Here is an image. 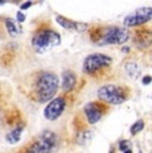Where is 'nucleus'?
<instances>
[{
    "label": "nucleus",
    "instance_id": "9d476101",
    "mask_svg": "<svg viewBox=\"0 0 152 153\" xmlns=\"http://www.w3.org/2000/svg\"><path fill=\"white\" fill-rule=\"evenodd\" d=\"M84 113H86L87 121L89 124H96V123L100 121L101 116H103V112L100 109V105H98L96 102H89L84 107Z\"/></svg>",
    "mask_w": 152,
    "mask_h": 153
},
{
    "label": "nucleus",
    "instance_id": "ddd939ff",
    "mask_svg": "<svg viewBox=\"0 0 152 153\" xmlns=\"http://www.w3.org/2000/svg\"><path fill=\"white\" fill-rule=\"evenodd\" d=\"M124 69H125V72H127V75L132 79H136L137 76L140 75V72H142V68H140V65L136 61H128L124 65Z\"/></svg>",
    "mask_w": 152,
    "mask_h": 153
},
{
    "label": "nucleus",
    "instance_id": "f257e3e1",
    "mask_svg": "<svg viewBox=\"0 0 152 153\" xmlns=\"http://www.w3.org/2000/svg\"><path fill=\"white\" fill-rule=\"evenodd\" d=\"M59 88V77L52 72H43L37 76L35 83L36 99L39 102H45L54 99Z\"/></svg>",
    "mask_w": 152,
    "mask_h": 153
},
{
    "label": "nucleus",
    "instance_id": "2eb2a0df",
    "mask_svg": "<svg viewBox=\"0 0 152 153\" xmlns=\"http://www.w3.org/2000/svg\"><path fill=\"white\" fill-rule=\"evenodd\" d=\"M4 23H5V27H7V31H8V33H10V36H17L19 35V28L16 27V24H15V22H13L12 19H5L4 20Z\"/></svg>",
    "mask_w": 152,
    "mask_h": 153
},
{
    "label": "nucleus",
    "instance_id": "f3484780",
    "mask_svg": "<svg viewBox=\"0 0 152 153\" xmlns=\"http://www.w3.org/2000/svg\"><path fill=\"white\" fill-rule=\"evenodd\" d=\"M119 151L125 152V151H131V141L128 140H121L119 143Z\"/></svg>",
    "mask_w": 152,
    "mask_h": 153
},
{
    "label": "nucleus",
    "instance_id": "9b49d317",
    "mask_svg": "<svg viewBox=\"0 0 152 153\" xmlns=\"http://www.w3.org/2000/svg\"><path fill=\"white\" fill-rule=\"evenodd\" d=\"M76 85V75L72 71H64L61 75V89L64 92H69Z\"/></svg>",
    "mask_w": 152,
    "mask_h": 153
},
{
    "label": "nucleus",
    "instance_id": "f03ea898",
    "mask_svg": "<svg viewBox=\"0 0 152 153\" xmlns=\"http://www.w3.org/2000/svg\"><path fill=\"white\" fill-rule=\"evenodd\" d=\"M61 43V37L57 32L52 29H44L35 33L32 37V47L37 53H44L54 47H57Z\"/></svg>",
    "mask_w": 152,
    "mask_h": 153
},
{
    "label": "nucleus",
    "instance_id": "39448f33",
    "mask_svg": "<svg viewBox=\"0 0 152 153\" xmlns=\"http://www.w3.org/2000/svg\"><path fill=\"white\" fill-rule=\"evenodd\" d=\"M130 39V32L125 28L110 27L103 32L101 37L98 40L99 45H112V44H123Z\"/></svg>",
    "mask_w": 152,
    "mask_h": 153
},
{
    "label": "nucleus",
    "instance_id": "a211bd4d",
    "mask_svg": "<svg viewBox=\"0 0 152 153\" xmlns=\"http://www.w3.org/2000/svg\"><path fill=\"white\" fill-rule=\"evenodd\" d=\"M16 20L19 23H24V20H25V15L22 12V11H19V12L16 13Z\"/></svg>",
    "mask_w": 152,
    "mask_h": 153
},
{
    "label": "nucleus",
    "instance_id": "4be33fe9",
    "mask_svg": "<svg viewBox=\"0 0 152 153\" xmlns=\"http://www.w3.org/2000/svg\"><path fill=\"white\" fill-rule=\"evenodd\" d=\"M123 153H132V151H125V152H123Z\"/></svg>",
    "mask_w": 152,
    "mask_h": 153
},
{
    "label": "nucleus",
    "instance_id": "6ab92c4d",
    "mask_svg": "<svg viewBox=\"0 0 152 153\" xmlns=\"http://www.w3.org/2000/svg\"><path fill=\"white\" fill-rule=\"evenodd\" d=\"M142 81H143V84H144V85H148L151 83V76H145V77H143Z\"/></svg>",
    "mask_w": 152,
    "mask_h": 153
},
{
    "label": "nucleus",
    "instance_id": "0eeeda50",
    "mask_svg": "<svg viewBox=\"0 0 152 153\" xmlns=\"http://www.w3.org/2000/svg\"><path fill=\"white\" fill-rule=\"evenodd\" d=\"M152 17V8L151 7H142L135 10L132 13L127 15L123 20L124 27H137L144 23L150 22Z\"/></svg>",
    "mask_w": 152,
    "mask_h": 153
},
{
    "label": "nucleus",
    "instance_id": "aec40b11",
    "mask_svg": "<svg viewBox=\"0 0 152 153\" xmlns=\"http://www.w3.org/2000/svg\"><path fill=\"white\" fill-rule=\"evenodd\" d=\"M31 5H32V3H30V1H28V3H23V4L20 5V8H22V10H27V8H30Z\"/></svg>",
    "mask_w": 152,
    "mask_h": 153
},
{
    "label": "nucleus",
    "instance_id": "7ed1b4c3",
    "mask_svg": "<svg viewBox=\"0 0 152 153\" xmlns=\"http://www.w3.org/2000/svg\"><path fill=\"white\" fill-rule=\"evenodd\" d=\"M57 146V136L51 131L40 133L37 140L28 148L27 153H52Z\"/></svg>",
    "mask_w": 152,
    "mask_h": 153
},
{
    "label": "nucleus",
    "instance_id": "1a4fd4ad",
    "mask_svg": "<svg viewBox=\"0 0 152 153\" xmlns=\"http://www.w3.org/2000/svg\"><path fill=\"white\" fill-rule=\"evenodd\" d=\"M55 20L59 25H61L63 28L68 29V31H75V32H84L87 28H88V24L81 22H75V20L67 19L64 16H60V15H56L55 16Z\"/></svg>",
    "mask_w": 152,
    "mask_h": 153
},
{
    "label": "nucleus",
    "instance_id": "20e7f679",
    "mask_svg": "<svg viewBox=\"0 0 152 153\" xmlns=\"http://www.w3.org/2000/svg\"><path fill=\"white\" fill-rule=\"evenodd\" d=\"M98 97L111 105H120L125 101V93L115 84H106L98 89Z\"/></svg>",
    "mask_w": 152,
    "mask_h": 153
},
{
    "label": "nucleus",
    "instance_id": "dca6fc26",
    "mask_svg": "<svg viewBox=\"0 0 152 153\" xmlns=\"http://www.w3.org/2000/svg\"><path fill=\"white\" fill-rule=\"evenodd\" d=\"M143 129H144V121H143V120H137L135 124H132V126L130 128V133L132 134V136H135L139 132H142Z\"/></svg>",
    "mask_w": 152,
    "mask_h": 153
},
{
    "label": "nucleus",
    "instance_id": "f8f14e48",
    "mask_svg": "<svg viewBox=\"0 0 152 153\" xmlns=\"http://www.w3.org/2000/svg\"><path fill=\"white\" fill-rule=\"evenodd\" d=\"M23 132H24V126L23 125H19V126H16V128H13L12 131H10L7 134H5V140H7V143L11 144V145L17 144L20 141V139H22Z\"/></svg>",
    "mask_w": 152,
    "mask_h": 153
},
{
    "label": "nucleus",
    "instance_id": "423d86ee",
    "mask_svg": "<svg viewBox=\"0 0 152 153\" xmlns=\"http://www.w3.org/2000/svg\"><path fill=\"white\" fill-rule=\"evenodd\" d=\"M111 63H112V59L106 55L101 53L88 55L83 61V72L91 75V73H95L96 71L104 68V67H108Z\"/></svg>",
    "mask_w": 152,
    "mask_h": 153
},
{
    "label": "nucleus",
    "instance_id": "412c9836",
    "mask_svg": "<svg viewBox=\"0 0 152 153\" xmlns=\"http://www.w3.org/2000/svg\"><path fill=\"white\" fill-rule=\"evenodd\" d=\"M130 51V48H127V47H124V48H123V52H128Z\"/></svg>",
    "mask_w": 152,
    "mask_h": 153
},
{
    "label": "nucleus",
    "instance_id": "4468645a",
    "mask_svg": "<svg viewBox=\"0 0 152 153\" xmlns=\"http://www.w3.org/2000/svg\"><path fill=\"white\" fill-rule=\"evenodd\" d=\"M92 139V132L91 131H84V132H80V133L77 134V144H80V145H87V144L91 141Z\"/></svg>",
    "mask_w": 152,
    "mask_h": 153
},
{
    "label": "nucleus",
    "instance_id": "5701e85b",
    "mask_svg": "<svg viewBox=\"0 0 152 153\" xmlns=\"http://www.w3.org/2000/svg\"><path fill=\"white\" fill-rule=\"evenodd\" d=\"M140 153H142V152H140Z\"/></svg>",
    "mask_w": 152,
    "mask_h": 153
},
{
    "label": "nucleus",
    "instance_id": "6e6552de",
    "mask_svg": "<svg viewBox=\"0 0 152 153\" xmlns=\"http://www.w3.org/2000/svg\"><path fill=\"white\" fill-rule=\"evenodd\" d=\"M64 108H66V100L63 97L52 99L44 108V117L49 121H55L64 112Z\"/></svg>",
    "mask_w": 152,
    "mask_h": 153
}]
</instances>
